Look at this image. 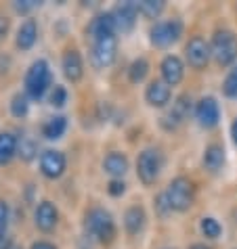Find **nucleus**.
I'll return each instance as SVG.
<instances>
[{
  "mask_svg": "<svg viewBox=\"0 0 237 249\" xmlns=\"http://www.w3.org/2000/svg\"><path fill=\"white\" fill-rule=\"evenodd\" d=\"M82 226H84V234L86 239L97 241L101 245H109L111 241L116 239V220L111 216V212H107L105 207H90L84 213V220H82Z\"/></svg>",
  "mask_w": 237,
  "mask_h": 249,
  "instance_id": "obj_1",
  "label": "nucleus"
},
{
  "mask_svg": "<svg viewBox=\"0 0 237 249\" xmlns=\"http://www.w3.org/2000/svg\"><path fill=\"white\" fill-rule=\"evenodd\" d=\"M53 88V71L46 59H36L27 67L23 78V92L30 96V101H40Z\"/></svg>",
  "mask_w": 237,
  "mask_h": 249,
  "instance_id": "obj_2",
  "label": "nucleus"
},
{
  "mask_svg": "<svg viewBox=\"0 0 237 249\" xmlns=\"http://www.w3.org/2000/svg\"><path fill=\"white\" fill-rule=\"evenodd\" d=\"M166 197L172 205V212H189L191 205L195 203V184L191 178L177 176L172 178L168 189H166Z\"/></svg>",
  "mask_w": 237,
  "mask_h": 249,
  "instance_id": "obj_3",
  "label": "nucleus"
},
{
  "mask_svg": "<svg viewBox=\"0 0 237 249\" xmlns=\"http://www.w3.org/2000/svg\"><path fill=\"white\" fill-rule=\"evenodd\" d=\"M210 51H212V59L220 67L235 63L237 61V34H233L231 30H218L212 36Z\"/></svg>",
  "mask_w": 237,
  "mask_h": 249,
  "instance_id": "obj_4",
  "label": "nucleus"
},
{
  "mask_svg": "<svg viewBox=\"0 0 237 249\" xmlns=\"http://www.w3.org/2000/svg\"><path fill=\"white\" fill-rule=\"evenodd\" d=\"M164 159L158 149H143L137 157V176L145 186H151L158 182L159 174H162Z\"/></svg>",
  "mask_w": 237,
  "mask_h": 249,
  "instance_id": "obj_5",
  "label": "nucleus"
},
{
  "mask_svg": "<svg viewBox=\"0 0 237 249\" xmlns=\"http://www.w3.org/2000/svg\"><path fill=\"white\" fill-rule=\"evenodd\" d=\"M183 36V21L180 19H166V21H158L151 25L149 40L153 46L158 48H168L177 40Z\"/></svg>",
  "mask_w": 237,
  "mask_h": 249,
  "instance_id": "obj_6",
  "label": "nucleus"
},
{
  "mask_svg": "<svg viewBox=\"0 0 237 249\" xmlns=\"http://www.w3.org/2000/svg\"><path fill=\"white\" fill-rule=\"evenodd\" d=\"M118 57V38L116 36H105L99 40H93L90 44V63L97 69H107L114 65Z\"/></svg>",
  "mask_w": 237,
  "mask_h": 249,
  "instance_id": "obj_7",
  "label": "nucleus"
},
{
  "mask_svg": "<svg viewBox=\"0 0 237 249\" xmlns=\"http://www.w3.org/2000/svg\"><path fill=\"white\" fill-rule=\"evenodd\" d=\"M65 168H67V159L63 155V151L46 149L40 153V174L46 180H59L65 174Z\"/></svg>",
  "mask_w": 237,
  "mask_h": 249,
  "instance_id": "obj_8",
  "label": "nucleus"
},
{
  "mask_svg": "<svg viewBox=\"0 0 237 249\" xmlns=\"http://www.w3.org/2000/svg\"><path fill=\"white\" fill-rule=\"evenodd\" d=\"M195 120L201 128L212 130L218 126L220 122V105L214 96H201V99L195 103Z\"/></svg>",
  "mask_w": 237,
  "mask_h": 249,
  "instance_id": "obj_9",
  "label": "nucleus"
},
{
  "mask_svg": "<svg viewBox=\"0 0 237 249\" xmlns=\"http://www.w3.org/2000/svg\"><path fill=\"white\" fill-rule=\"evenodd\" d=\"M185 59H187V63H189V67L204 69L212 59L210 44H208L201 36H193L185 46Z\"/></svg>",
  "mask_w": 237,
  "mask_h": 249,
  "instance_id": "obj_10",
  "label": "nucleus"
},
{
  "mask_svg": "<svg viewBox=\"0 0 237 249\" xmlns=\"http://www.w3.org/2000/svg\"><path fill=\"white\" fill-rule=\"evenodd\" d=\"M61 69H63L65 80L72 84H78L84 78V59L78 48H65V53L61 54Z\"/></svg>",
  "mask_w": 237,
  "mask_h": 249,
  "instance_id": "obj_11",
  "label": "nucleus"
},
{
  "mask_svg": "<svg viewBox=\"0 0 237 249\" xmlns=\"http://www.w3.org/2000/svg\"><path fill=\"white\" fill-rule=\"evenodd\" d=\"M191 107H193V103H191V96L189 94L177 96L174 103H172V109L162 117V122H159V124H162V128L164 130H177L180 124H183L185 117L189 115Z\"/></svg>",
  "mask_w": 237,
  "mask_h": 249,
  "instance_id": "obj_12",
  "label": "nucleus"
},
{
  "mask_svg": "<svg viewBox=\"0 0 237 249\" xmlns=\"http://www.w3.org/2000/svg\"><path fill=\"white\" fill-rule=\"evenodd\" d=\"M34 224H36V228L42 231V232H53L59 224L57 205H55L53 201H48V199L40 201L36 205V210H34Z\"/></svg>",
  "mask_w": 237,
  "mask_h": 249,
  "instance_id": "obj_13",
  "label": "nucleus"
},
{
  "mask_svg": "<svg viewBox=\"0 0 237 249\" xmlns=\"http://www.w3.org/2000/svg\"><path fill=\"white\" fill-rule=\"evenodd\" d=\"M116 34H118V30H116V21H114L111 11L97 13L86 25V36L90 38V42L99 40V38H105V36H116Z\"/></svg>",
  "mask_w": 237,
  "mask_h": 249,
  "instance_id": "obj_14",
  "label": "nucleus"
},
{
  "mask_svg": "<svg viewBox=\"0 0 237 249\" xmlns=\"http://www.w3.org/2000/svg\"><path fill=\"white\" fill-rule=\"evenodd\" d=\"M111 15H114V21H116V30L122 32V34H126L137 23L138 4L132 2V0H128V2H120L114 11H111Z\"/></svg>",
  "mask_w": 237,
  "mask_h": 249,
  "instance_id": "obj_15",
  "label": "nucleus"
},
{
  "mask_svg": "<svg viewBox=\"0 0 237 249\" xmlns=\"http://www.w3.org/2000/svg\"><path fill=\"white\" fill-rule=\"evenodd\" d=\"M159 73H162V80L168 86H178L185 78V63L177 54H168L159 63Z\"/></svg>",
  "mask_w": 237,
  "mask_h": 249,
  "instance_id": "obj_16",
  "label": "nucleus"
},
{
  "mask_svg": "<svg viewBox=\"0 0 237 249\" xmlns=\"http://www.w3.org/2000/svg\"><path fill=\"white\" fill-rule=\"evenodd\" d=\"M170 99H172V90L164 80H151L147 88H145V101H147L149 107L162 109L168 105Z\"/></svg>",
  "mask_w": 237,
  "mask_h": 249,
  "instance_id": "obj_17",
  "label": "nucleus"
},
{
  "mask_svg": "<svg viewBox=\"0 0 237 249\" xmlns=\"http://www.w3.org/2000/svg\"><path fill=\"white\" fill-rule=\"evenodd\" d=\"M38 36H40V30H38V21L32 17H27L25 21L19 25L17 30V36H15V46L17 51H30V48H34V44L38 42Z\"/></svg>",
  "mask_w": 237,
  "mask_h": 249,
  "instance_id": "obj_18",
  "label": "nucleus"
},
{
  "mask_svg": "<svg viewBox=\"0 0 237 249\" xmlns=\"http://www.w3.org/2000/svg\"><path fill=\"white\" fill-rule=\"evenodd\" d=\"M124 231H126L130 237H137V234L143 232L145 224H147V213H145V210L141 205H130L126 212H124Z\"/></svg>",
  "mask_w": 237,
  "mask_h": 249,
  "instance_id": "obj_19",
  "label": "nucleus"
},
{
  "mask_svg": "<svg viewBox=\"0 0 237 249\" xmlns=\"http://www.w3.org/2000/svg\"><path fill=\"white\" fill-rule=\"evenodd\" d=\"M128 157L122 151H109L103 157V172L109 174L111 178H124V174L128 172Z\"/></svg>",
  "mask_w": 237,
  "mask_h": 249,
  "instance_id": "obj_20",
  "label": "nucleus"
},
{
  "mask_svg": "<svg viewBox=\"0 0 237 249\" xmlns=\"http://www.w3.org/2000/svg\"><path fill=\"white\" fill-rule=\"evenodd\" d=\"M225 149H222V144L218 142H212L208 144V147L204 149V157H201V163H204V168L208 172H212V174H216V172L222 170V165H225Z\"/></svg>",
  "mask_w": 237,
  "mask_h": 249,
  "instance_id": "obj_21",
  "label": "nucleus"
},
{
  "mask_svg": "<svg viewBox=\"0 0 237 249\" xmlns=\"http://www.w3.org/2000/svg\"><path fill=\"white\" fill-rule=\"evenodd\" d=\"M65 130H67V117L65 115H53L42 124L40 132H42V136L46 141H59V138L65 134Z\"/></svg>",
  "mask_w": 237,
  "mask_h": 249,
  "instance_id": "obj_22",
  "label": "nucleus"
},
{
  "mask_svg": "<svg viewBox=\"0 0 237 249\" xmlns=\"http://www.w3.org/2000/svg\"><path fill=\"white\" fill-rule=\"evenodd\" d=\"M19 149V138L13 132H0V165L13 161Z\"/></svg>",
  "mask_w": 237,
  "mask_h": 249,
  "instance_id": "obj_23",
  "label": "nucleus"
},
{
  "mask_svg": "<svg viewBox=\"0 0 237 249\" xmlns=\"http://www.w3.org/2000/svg\"><path fill=\"white\" fill-rule=\"evenodd\" d=\"M9 109H11V115L17 117V120H23V117L30 113V96L25 92H15L11 96V103H9Z\"/></svg>",
  "mask_w": 237,
  "mask_h": 249,
  "instance_id": "obj_24",
  "label": "nucleus"
},
{
  "mask_svg": "<svg viewBox=\"0 0 237 249\" xmlns=\"http://www.w3.org/2000/svg\"><path fill=\"white\" fill-rule=\"evenodd\" d=\"M147 73H149V63H147V59H143V57L135 59L128 65V80H130V84H141V82L147 78Z\"/></svg>",
  "mask_w": 237,
  "mask_h": 249,
  "instance_id": "obj_25",
  "label": "nucleus"
},
{
  "mask_svg": "<svg viewBox=\"0 0 237 249\" xmlns=\"http://www.w3.org/2000/svg\"><path fill=\"white\" fill-rule=\"evenodd\" d=\"M17 155L21 157L23 161H34V159L38 157V144L34 142V138H30V136H21V138H19Z\"/></svg>",
  "mask_w": 237,
  "mask_h": 249,
  "instance_id": "obj_26",
  "label": "nucleus"
},
{
  "mask_svg": "<svg viewBox=\"0 0 237 249\" xmlns=\"http://www.w3.org/2000/svg\"><path fill=\"white\" fill-rule=\"evenodd\" d=\"M137 4H138V13L149 19H158L166 6L164 0H141V2H137Z\"/></svg>",
  "mask_w": 237,
  "mask_h": 249,
  "instance_id": "obj_27",
  "label": "nucleus"
},
{
  "mask_svg": "<svg viewBox=\"0 0 237 249\" xmlns=\"http://www.w3.org/2000/svg\"><path fill=\"white\" fill-rule=\"evenodd\" d=\"M199 231L206 239H218L220 232H222V226L216 218L206 216V218H201V222H199Z\"/></svg>",
  "mask_w": 237,
  "mask_h": 249,
  "instance_id": "obj_28",
  "label": "nucleus"
},
{
  "mask_svg": "<svg viewBox=\"0 0 237 249\" xmlns=\"http://www.w3.org/2000/svg\"><path fill=\"white\" fill-rule=\"evenodd\" d=\"M67 99H69V94H67V88L63 84H55L51 88V92H48V103H51V107H55V109L65 107Z\"/></svg>",
  "mask_w": 237,
  "mask_h": 249,
  "instance_id": "obj_29",
  "label": "nucleus"
},
{
  "mask_svg": "<svg viewBox=\"0 0 237 249\" xmlns=\"http://www.w3.org/2000/svg\"><path fill=\"white\" fill-rule=\"evenodd\" d=\"M153 210H156V213L159 218H168L172 213V205L168 201V197H166V191L159 193V195L153 199Z\"/></svg>",
  "mask_w": 237,
  "mask_h": 249,
  "instance_id": "obj_30",
  "label": "nucleus"
},
{
  "mask_svg": "<svg viewBox=\"0 0 237 249\" xmlns=\"http://www.w3.org/2000/svg\"><path fill=\"white\" fill-rule=\"evenodd\" d=\"M222 92L229 99H237V65L227 73L225 82H222Z\"/></svg>",
  "mask_w": 237,
  "mask_h": 249,
  "instance_id": "obj_31",
  "label": "nucleus"
},
{
  "mask_svg": "<svg viewBox=\"0 0 237 249\" xmlns=\"http://www.w3.org/2000/svg\"><path fill=\"white\" fill-rule=\"evenodd\" d=\"M9 224H11V207L4 199H0V234H9Z\"/></svg>",
  "mask_w": 237,
  "mask_h": 249,
  "instance_id": "obj_32",
  "label": "nucleus"
},
{
  "mask_svg": "<svg viewBox=\"0 0 237 249\" xmlns=\"http://www.w3.org/2000/svg\"><path fill=\"white\" fill-rule=\"evenodd\" d=\"M107 193H109V197H122L126 193V182L122 178H111L107 184Z\"/></svg>",
  "mask_w": 237,
  "mask_h": 249,
  "instance_id": "obj_33",
  "label": "nucleus"
},
{
  "mask_svg": "<svg viewBox=\"0 0 237 249\" xmlns=\"http://www.w3.org/2000/svg\"><path fill=\"white\" fill-rule=\"evenodd\" d=\"M36 6H40V2H36V0H15L13 2V9H15L19 15H27L32 9H36Z\"/></svg>",
  "mask_w": 237,
  "mask_h": 249,
  "instance_id": "obj_34",
  "label": "nucleus"
},
{
  "mask_svg": "<svg viewBox=\"0 0 237 249\" xmlns=\"http://www.w3.org/2000/svg\"><path fill=\"white\" fill-rule=\"evenodd\" d=\"M11 32V19L6 15H0V42H4Z\"/></svg>",
  "mask_w": 237,
  "mask_h": 249,
  "instance_id": "obj_35",
  "label": "nucleus"
},
{
  "mask_svg": "<svg viewBox=\"0 0 237 249\" xmlns=\"http://www.w3.org/2000/svg\"><path fill=\"white\" fill-rule=\"evenodd\" d=\"M30 249H59L55 243H51V241H44V239H40V241H34V243L30 245Z\"/></svg>",
  "mask_w": 237,
  "mask_h": 249,
  "instance_id": "obj_36",
  "label": "nucleus"
},
{
  "mask_svg": "<svg viewBox=\"0 0 237 249\" xmlns=\"http://www.w3.org/2000/svg\"><path fill=\"white\" fill-rule=\"evenodd\" d=\"M13 245V239L9 237V234H0V249H11Z\"/></svg>",
  "mask_w": 237,
  "mask_h": 249,
  "instance_id": "obj_37",
  "label": "nucleus"
},
{
  "mask_svg": "<svg viewBox=\"0 0 237 249\" xmlns=\"http://www.w3.org/2000/svg\"><path fill=\"white\" fill-rule=\"evenodd\" d=\"M231 138H233V142H235V147H237V117H235L233 124H231Z\"/></svg>",
  "mask_w": 237,
  "mask_h": 249,
  "instance_id": "obj_38",
  "label": "nucleus"
},
{
  "mask_svg": "<svg viewBox=\"0 0 237 249\" xmlns=\"http://www.w3.org/2000/svg\"><path fill=\"white\" fill-rule=\"evenodd\" d=\"M189 249H210L208 245H201V243H195V245H191Z\"/></svg>",
  "mask_w": 237,
  "mask_h": 249,
  "instance_id": "obj_39",
  "label": "nucleus"
},
{
  "mask_svg": "<svg viewBox=\"0 0 237 249\" xmlns=\"http://www.w3.org/2000/svg\"><path fill=\"white\" fill-rule=\"evenodd\" d=\"M11 249H23V247H19V245H13Z\"/></svg>",
  "mask_w": 237,
  "mask_h": 249,
  "instance_id": "obj_40",
  "label": "nucleus"
}]
</instances>
